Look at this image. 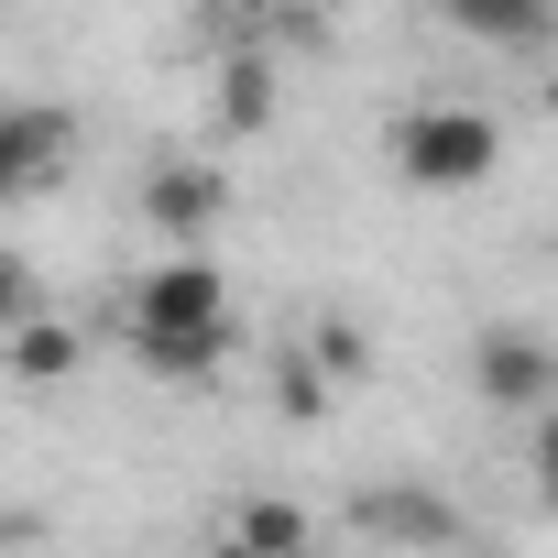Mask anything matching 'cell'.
I'll return each mask as SVG.
<instances>
[{
    "label": "cell",
    "mask_w": 558,
    "mask_h": 558,
    "mask_svg": "<svg viewBox=\"0 0 558 558\" xmlns=\"http://www.w3.org/2000/svg\"><path fill=\"white\" fill-rule=\"evenodd\" d=\"M493 165H504V132L482 110H405L395 121V175L427 197H471Z\"/></svg>",
    "instance_id": "obj_1"
},
{
    "label": "cell",
    "mask_w": 558,
    "mask_h": 558,
    "mask_svg": "<svg viewBox=\"0 0 558 558\" xmlns=\"http://www.w3.org/2000/svg\"><path fill=\"white\" fill-rule=\"evenodd\" d=\"M208 329H230V286L208 263H154L132 296V340H208Z\"/></svg>",
    "instance_id": "obj_2"
},
{
    "label": "cell",
    "mask_w": 558,
    "mask_h": 558,
    "mask_svg": "<svg viewBox=\"0 0 558 558\" xmlns=\"http://www.w3.org/2000/svg\"><path fill=\"white\" fill-rule=\"evenodd\" d=\"M351 525L405 558V547H449V536H460V504L427 493V482H373V493H351Z\"/></svg>",
    "instance_id": "obj_3"
},
{
    "label": "cell",
    "mask_w": 558,
    "mask_h": 558,
    "mask_svg": "<svg viewBox=\"0 0 558 558\" xmlns=\"http://www.w3.org/2000/svg\"><path fill=\"white\" fill-rule=\"evenodd\" d=\"M471 384H482V405H547L558 351H547L536 329H482V340H471Z\"/></svg>",
    "instance_id": "obj_4"
},
{
    "label": "cell",
    "mask_w": 558,
    "mask_h": 558,
    "mask_svg": "<svg viewBox=\"0 0 558 558\" xmlns=\"http://www.w3.org/2000/svg\"><path fill=\"white\" fill-rule=\"evenodd\" d=\"M66 154H77V121H66V110H0V197L56 186Z\"/></svg>",
    "instance_id": "obj_5"
},
{
    "label": "cell",
    "mask_w": 558,
    "mask_h": 558,
    "mask_svg": "<svg viewBox=\"0 0 558 558\" xmlns=\"http://www.w3.org/2000/svg\"><path fill=\"white\" fill-rule=\"evenodd\" d=\"M219 208H230V175H219V165H154V175H143V219H154L165 241L219 230Z\"/></svg>",
    "instance_id": "obj_6"
},
{
    "label": "cell",
    "mask_w": 558,
    "mask_h": 558,
    "mask_svg": "<svg viewBox=\"0 0 558 558\" xmlns=\"http://www.w3.org/2000/svg\"><path fill=\"white\" fill-rule=\"evenodd\" d=\"M230 536H241L252 558H296V547H318V514H307V504H286V493H252Z\"/></svg>",
    "instance_id": "obj_7"
},
{
    "label": "cell",
    "mask_w": 558,
    "mask_h": 558,
    "mask_svg": "<svg viewBox=\"0 0 558 558\" xmlns=\"http://www.w3.org/2000/svg\"><path fill=\"white\" fill-rule=\"evenodd\" d=\"M12 373H23V384H66V373H77V329H66V318H23V329H12Z\"/></svg>",
    "instance_id": "obj_8"
},
{
    "label": "cell",
    "mask_w": 558,
    "mask_h": 558,
    "mask_svg": "<svg viewBox=\"0 0 558 558\" xmlns=\"http://www.w3.org/2000/svg\"><path fill=\"white\" fill-rule=\"evenodd\" d=\"M219 121H230V132H263V121H274V66H263V56H230V66H219Z\"/></svg>",
    "instance_id": "obj_9"
},
{
    "label": "cell",
    "mask_w": 558,
    "mask_h": 558,
    "mask_svg": "<svg viewBox=\"0 0 558 558\" xmlns=\"http://www.w3.org/2000/svg\"><path fill=\"white\" fill-rule=\"evenodd\" d=\"M230 340H241V329H208V340H132V351H143V373L197 384V373H219V362H230Z\"/></svg>",
    "instance_id": "obj_10"
},
{
    "label": "cell",
    "mask_w": 558,
    "mask_h": 558,
    "mask_svg": "<svg viewBox=\"0 0 558 558\" xmlns=\"http://www.w3.org/2000/svg\"><path fill=\"white\" fill-rule=\"evenodd\" d=\"M449 23H460V34H493V45L547 34V12H525V0H449Z\"/></svg>",
    "instance_id": "obj_11"
},
{
    "label": "cell",
    "mask_w": 558,
    "mask_h": 558,
    "mask_svg": "<svg viewBox=\"0 0 558 558\" xmlns=\"http://www.w3.org/2000/svg\"><path fill=\"white\" fill-rule=\"evenodd\" d=\"M307 362H318V373H340V384H351V373H362V362H373V340H362V329H351V318H318V340H307Z\"/></svg>",
    "instance_id": "obj_12"
},
{
    "label": "cell",
    "mask_w": 558,
    "mask_h": 558,
    "mask_svg": "<svg viewBox=\"0 0 558 558\" xmlns=\"http://www.w3.org/2000/svg\"><path fill=\"white\" fill-rule=\"evenodd\" d=\"M34 318V274H23V252H0V340H12Z\"/></svg>",
    "instance_id": "obj_13"
},
{
    "label": "cell",
    "mask_w": 558,
    "mask_h": 558,
    "mask_svg": "<svg viewBox=\"0 0 558 558\" xmlns=\"http://www.w3.org/2000/svg\"><path fill=\"white\" fill-rule=\"evenodd\" d=\"M536 482H547V504H558V405L536 416Z\"/></svg>",
    "instance_id": "obj_14"
},
{
    "label": "cell",
    "mask_w": 558,
    "mask_h": 558,
    "mask_svg": "<svg viewBox=\"0 0 558 558\" xmlns=\"http://www.w3.org/2000/svg\"><path fill=\"white\" fill-rule=\"evenodd\" d=\"M208 558H252V547H241V536H219V547H208Z\"/></svg>",
    "instance_id": "obj_15"
},
{
    "label": "cell",
    "mask_w": 558,
    "mask_h": 558,
    "mask_svg": "<svg viewBox=\"0 0 558 558\" xmlns=\"http://www.w3.org/2000/svg\"><path fill=\"white\" fill-rule=\"evenodd\" d=\"M296 558H329V547H296Z\"/></svg>",
    "instance_id": "obj_16"
}]
</instances>
